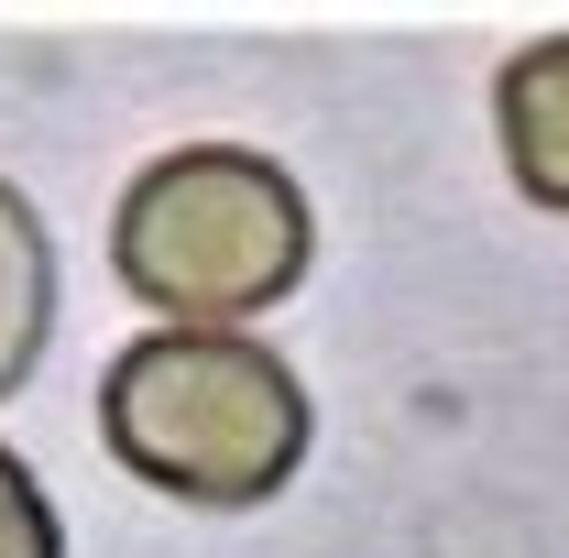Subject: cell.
<instances>
[{
    "instance_id": "6da1fadb",
    "label": "cell",
    "mask_w": 569,
    "mask_h": 558,
    "mask_svg": "<svg viewBox=\"0 0 569 558\" xmlns=\"http://www.w3.org/2000/svg\"><path fill=\"white\" fill-rule=\"evenodd\" d=\"M307 383L241 329H142L99 372V438L132 482L176 504H274L307 460Z\"/></svg>"
},
{
    "instance_id": "7a4b0ae2",
    "label": "cell",
    "mask_w": 569,
    "mask_h": 558,
    "mask_svg": "<svg viewBox=\"0 0 569 558\" xmlns=\"http://www.w3.org/2000/svg\"><path fill=\"white\" fill-rule=\"evenodd\" d=\"M318 219L307 187L252 142H187L153 153L110 209V275L164 329H241L307 285Z\"/></svg>"
},
{
    "instance_id": "3957f363",
    "label": "cell",
    "mask_w": 569,
    "mask_h": 558,
    "mask_svg": "<svg viewBox=\"0 0 569 558\" xmlns=\"http://www.w3.org/2000/svg\"><path fill=\"white\" fill-rule=\"evenodd\" d=\"M493 132H503V176L569 219V33L515 44L493 77Z\"/></svg>"
},
{
    "instance_id": "277c9868",
    "label": "cell",
    "mask_w": 569,
    "mask_h": 558,
    "mask_svg": "<svg viewBox=\"0 0 569 558\" xmlns=\"http://www.w3.org/2000/svg\"><path fill=\"white\" fill-rule=\"evenodd\" d=\"M44 329H56V241L33 198L0 176V395H22V372L44 361Z\"/></svg>"
},
{
    "instance_id": "5b68a950",
    "label": "cell",
    "mask_w": 569,
    "mask_h": 558,
    "mask_svg": "<svg viewBox=\"0 0 569 558\" xmlns=\"http://www.w3.org/2000/svg\"><path fill=\"white\" fill-rule=\"evenodd\" d=\"M0 558H67V526H56V504L44 482L0 449Z\"/></svg>"
}]
</instances>
